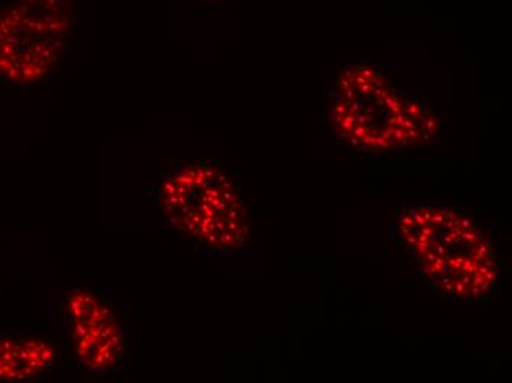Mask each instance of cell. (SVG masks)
Listing matches in <instances>:
<instances>
[{
  "instance_id": "3957f363",
  "label": "cell",
  "mask_w": 512,
  "mask_h": 383,
  "mask_svg": "<svg viewBox=\"0 0 512 383\" xmlns=\"http://www.w3.org/2000/svg\"><path fill=\"white\" fill-rule=\"evenodd\" d=\"M71 351L87 372L105 375L123 361L126 328L112 305L90 289L77 288L64 301Z\"/></svg>"
},
{
  "instance_id": "7a4b0ae2",
  "label": "cell",
  "mask_w": 512,
  "mask_h": 383,
  "mask_svg": "<svg viewBox=\"0 0 512 383\" xmlns=\"http://www.w3.org/2000/svg\"><path fill=\"white\" fill-rule=\"evenodd\" d=\"M73 24V0H8L0 6V79L15 86L48 80Z\"/></svg>"
},
{
  "instance_id": "277c9868",
  "label": "cell",
  "mask_w": 512,
  "mask_h": 383,
  "mask_svg": "<svg viewBox=\"0 0 512 383\" xmlns=\"http://www.w3.org/2000/svg\"><path fill=\"white\" fill-rule=\"evenodd\" d=\"M56 348L40 338L0 339V382H21L37 378L51 369Z\"/></svg>"
},
{
  "instance_id": "6da1fadb",
  "label": "cell",
  "mask_w": 512,
  "mask_h": 383,
  "mask_svg": "<svg viewBox=\"0 0 512 383\" xmlns=\"http://www.w3.org/2000/svg\"><path fill=\"white\" fill-rule=\"evenodd\" d=\"M152 193L161 219L206 248L236 249L248 239L245 204L233 179L214 165H176Z\"/></svg>"
}]
</instances>
